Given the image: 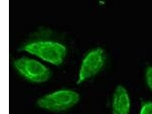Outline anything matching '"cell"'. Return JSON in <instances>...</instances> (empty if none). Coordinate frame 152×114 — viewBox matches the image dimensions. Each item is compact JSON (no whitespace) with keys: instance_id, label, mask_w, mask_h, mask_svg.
Masks as SVG:
<instances>
[{"instance_id":"6da1fadb","label":"cell","mask_w":152,"mask_h":114,"mask_svg":"<svg viewBox=\"0 0 152 114\" xmlns=\"http://www.w3.org/2000/svg\"><path fill=\"white\" fill-rule=\"evenodd\" d=\"M80 96L75 91L62 89L44 95L38 99L39 108L52 112H61L74 107L79 102Z\"/></svg>"},{"instance_id":"7a4b0ae2","label":"cell","mask_w":152,"mask_h":114,"mask_svg":"<svg viewBox=\"0 0 152 114\" xmlns=\"http://www.w3.org/2000/svg\"><path fill=\"white\" fill-rule=\"evenodd\" d=\"M22 50L56 65L62 63L66 53L64 46L59 43L50 41L31 43L24 46Z\"/></svg>"},{"instance_id":"3957f363","label":"cell","mask_w":152,"mask_h":114,"mask_svg":"<svg viewBox=\"0 0 152 114\" xmlns=\"http://www.w3.org/2000/svg\"><path fill=\"white\" fill-rule=\"evenodd\" d=\"M106 61V54L102 48L96 47L90 50L83 60L77 84L80 85L98 74Z\"/></svg>"},{"instance_id":"277c9868","label":"cell","mask_w":152,"mask_h":114,"mask_svg":"<svg viewBox=\"0 0 152 114\" xmlns=\"http://www.w3.org/2000/svg\"><path fill=\"white\" fill-rule=\"evenodd\" d=\"M14 65L23 77L31 82H45L51 77L49 69L35 60L26 58H20L15 61Z\"/></svg>"},{"instance_id":"5b68a950","label":"cell","mask_w":152,"mask_h":114,"mask_svg":"<svg viewBox=\"0 0 152 114\" xmlns=\"http://www.w3.org/2000/svg\"><path fill=\"white\" fill-rule=\"evenodd\" d=\"M131 108V100L128 91L123 86L118 85L112 96V114H129Z\"/></svg>"},{"instance_id":"8992f818","label":"cell","mask_w":152,"mask_h":114,"mask_svg":"<svg viewBox=\"0 0 152 114\" xmlns=\"http://www.w3.org/2000/svg\"><path fill=\"white\" fill-rule=\"evenodd\" d=\"M138 114H152V102L145 101L141 104Z\"/></svg>"},{"instance_id":"52a82bcc","label":"cell","mask_w":152,"mask_h":114,"mask_svg":"<svg viewBox=\"0 0 152 114\" xmlns=\"http://www.w3.org/2000/svg\"><path fill=\"white\" fill-rule=\"evenodd\" d=\"M145 78L148 87L152 91V66H148L146 68Z\"/></svg>"}]
</instances>
